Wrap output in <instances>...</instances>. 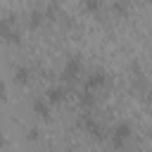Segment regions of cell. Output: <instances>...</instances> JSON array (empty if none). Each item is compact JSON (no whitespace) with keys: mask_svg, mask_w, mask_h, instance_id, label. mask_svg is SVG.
Returning <instances> with one entry per match:
<instances>
[{"mask_svg":"<svg viewBox=\"0 0 152 152\" xmlns=\"http://www.w3.org/2000/svg\"><path fill=\"white\" fill-rule=\"evenodd\" d=\"M2 102H7V86L0 81V104H2Z\"/></svg>","mask_w":152,"mask_h":152,"instance_id":"14","label":"cell"},{"mask_svg":"<svg viewBox=\"0 0 152 152\" xmlns=\"http://www.w3.org/2000/svg\"><path fill=\"white\" fill-rule=\"evenodd\" d=\"M52 2H59V0H52Z\"/></svg>","mask_w":152,"mask_h":152,"instance_id":"16","label":"cell"},{"mask_svg":"<svg viewBox=\"0 0 152 152\" xmlns=\"http://www.w3.org/2000/svg\"><path fill=\"white\" fill-rule=\"evenodd\" d=\"M45 97H48L50 104L55 107V104H62V102L69 97V90H66L64 86H50V88L45 90Z\"/></svg>","mask_w":152,"mask_h":152,"instance_id":"7","label":"cell"},{"mask_svg":"<svg viewBox=\"0 0 152 152\" xmlns=\"http://www.w3.org/2000/svg\"><path fill=\"white\" fill-rule=\"evenodd\" d=\"M50 112H52V104H50V100H48L45 95L33 100V114H36V116H40L43 121H48V119H50Z\"/></svg>","mask_w":152,"mask_h":152,"instance_id":"8","label":"cell"},{"mask_svg":"<svg viewBox=\"0 0 152 152\" xmlns=\"http://www.w3.org/2000/svg\"><path fill=\"white\" fill-rule=\"evenodd\" d=\"M48 21V17H45V10H31L28 12V26L31 28H38V26H43Z\"/></svg>","mask_w":152,"mask_h":152,"instance_id":"12","label":"cell"},{"mask_svg":"<svg viewBox=\"0 0 152 152\" xmlns=\"http://www.w3.org/2000/svg\"><path fill=\"white\" fill-rule=\"evenodd\" d=\"M78 104H81L83 109H95V104H97V93L83 88V90L78 93Z\"/></svg>","mask_w":152,"mask_h":152,"instance_id":"9","label":"cell"},{"mask_svg":"<svg viewBox=\"0 0 152 152\" xmlns=\"http://www.w3.org/2000/svg\"><path fill=\"white\" fill-rule=\"evenodd\" d=\"M131 5H133V0H114V2H112V12H114L116 17H128Z\"/></svg>","mask_w":152,"mask_h":152,"instance_id":"13","label":"cell"},{"mask_svg":"<svg viewBox=\"0 0 152 152\" xmlns=\"http://www.w3.org/2000/svg\"><path fill=\"white\" fill-rule=\"evenodd\" d=\"M109 83H112V78H109V74H107L104 69H93V71H88V76L83 78V88H88V90H93V93L107 90Z\"/></svg>","mask_w":152,"mask_h":152,"instance_id":"4","label":"cell"},{"mask_svg":"<svg viewBox=\"0 0 152 152\" xmlns=\"http://www.w3.org/2000/svg\"><path fill=\"white\" fill-rule=\"evenodd\" d=\"M14 81H17L19 86H31V83H33V69H28V66H17V69H14Z\"/></svg>","mask_w":152,"mask_h":152,"instance_id":"10","label":"cell"},{"mask_svg":"<svg viewBox=\"0 0 152 152\" xmlns=\"http://www.w3.org/2000/svg\"><path fill=\"white\" fill-rule=\"evenodd\" d=\"M147 2H150V5H152V0H147Z\"/></svg>","mask_w":152,"mask_h":152,"instance_id":"15","label":"cell"},{"mask_svg":"<svg viewBox=\"0 0 152 152\" xmlns=\"http://www.w3.org/2000/svg\"><path fill=\"white\" fill-rule=\"evenodd\" d=\"M131 86H133V90L150 95V86H147V78H145V74H142V69H140L138 64H133V66H131Z\"/></svg>","mask_w":152,"mask_h":152,"instance_id":"6","label":"cell"},{"mask_svg":"<svg viewBox=\"0 0 152 152\" xmlns=\"http://www.w3.org/2000/svg\"><path fill=\"white\" fill-rule=\"evenodd\" d=\"M78 126H81L93 140H104V138H107L102 124L95 119V109H83V114H81V119H78Z\"/></svg>","mask_w":152,"mask_h":152,"instance_id":"2","label":"cell"},{"mask_svg":"<svg viewBox=\"0 0 152 152\" xmlns=\"http://www.w3.org/2000/svg\"><path fill=\"white\" fill-rule=\"evenodd\" d=\"M81 7H83V12H86V14H90V17H97V14L102 12L104 2H102V0H81Z\"/></svg>","mask_w":152,"mask_h":152,"instance_id":"11","label":"cell"},{"mask_svg":"<svg viewBox=\"0 0 152 152\" xmlns=\"http://www.w3.org/2000/svg\"><path fill=\"white\" fill-rule=\"evenodd\" d=\"M0 38H2L5 43H10V45H19V43H21V33H19V28H17L14 17L0 19Z\"/></svg>","mask_w":152,"mask_h":152,"instance_id":"5","label":"cell"},{"mask_svg":"<svg viewBox=\"0 0 152 152\" xmlns=\"http://www.w3.org/2000/svg\"><path fill=\"white\" fill-rule=\"evenodd\" d=\"M83 74H86V66H83L81 55H71V57L64 62V66H62V81L69 83V86H76V83L83 78Z\"/></svg>","mask_w":152,"mask_h":152,"instance_id":"1","label":"cell"},{"mask_svg":"<svg viewBox=\"0 0 152 152\" xmlns=\"http://www.w3.org/2000/svg\"><path fill=\"white\" fill-rule=\"evenodd\" d=\"M107 138H109V145H112V147L121 150V147H126V145L131 142V138H133V126L126 124V121H121V124H116V126L107 133Z\"/></svg>","mask_w":152,"mask_h":152,"instance_id":"3","label":"cell"}]
</instances>
